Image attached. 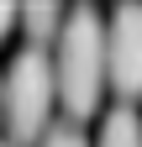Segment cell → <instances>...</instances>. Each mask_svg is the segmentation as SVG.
Listing matches in <instances>:
<instances>
[{
    "label": "cell",
    "mask_w": 142,
    "mask_h": 147,
    "mask_svg": "<svg viewBox=\"0 0 142 147\" xmlns=\"http://www.w3.org/2000/svg\"><path fill=\"white\" fill-rule=\"evenodd\" d=\"M105 63L121 105L142 95V5H116L105 16Z\"/></svg>",
    "instance_id": "3957f363"
},
{
    "label": "cell",
    "mask_w": 142,
    "mask_h": 147,
    "mask_svg": "<svg viewBox=\"0 0 142 147\" xmlns=\"http://www.w3.org/2000/svg\"><path fill=\"white\" fill-rule=\"evenodd\" d=\"M53 74H58V100L68 121H84L100 110V95L111 84V63H105V16L95 5L68 11L63 37L53 42Z\"/></svg>",
    "instance_id": "6da1fadb"
},
{
    "label": "cell",
    "mask_w": 142,
    "mask_h": 147,
    "mask_svg": "<svg viewBox=\"0 0 142 147\" xmlns=\"http://www.w3.org/2000/svg\"><path fill=\"white\" fill-rule=\"evenodd\" d=\"M58 100V74L47 47H21L5 68V131L11 147H32L47 137V116Z\"/></svg>",
    "instance_id": "7a4b0ae2"
},
{
    "label": "cell",
    "mask_w": 142,
    "mask_h": 147,
    "mask_svg": "<svg viewBox=\"0 0 142 147\" xmlns=\"http://www.w3.org/2000/svg\"><path fill=\"white\" fill-rule=\"evenodd\" d=\"M95 147H142V116L132 105H116V110H105V121H100V142Z\"/></svg>",
    "instance_id": "5b68a950"
},
{
    "label": "cell",
    "mask_w": 142,
    "mask_h": 147,
    "mask_svg": "<svg viewBox=\"0 0 142 147\" xmlns=\"http://www.w3.org/2000/svg\"><path fill=\"white\" fill-rule=\"evenodd\" d=\"M63 21H68V11H58L53 0H37V5L21 11V26H26V37H32V47L58 42V37H63Z\"/></svg>",
    "instance_id": "277c9868"
},
{
    "label": "cell",
    "mask_w": 142,
    "mask_h": 147,
    "mask_svg": "<svg viewBox=\"0 0 142 147\" xmlns=\"http://www.w3.org/2000/svg\"><path fill=\"white\" fill-rule=\"evenodd\" d=\"M5 147H11V142H5Z\"/></svg>",
    "instance_id": "9c48e42d"
},
{
    "label": "cell",
    "mask_w": 142,
    "mask_h": 147,
    "mask_svg": "<svg viewBox=\"0 0 142 147\" xmlns=\"http://www.w3.org/2000/svg\"><path fill=\"white\" fill-rule=\"evenodd\" d=\"M37 147H90V142H84V131H79L74 121H63V126H47V137Z\"/></svg>",
    "instance_id": "8992f818"
},
{
    "label": "cell",
    "mask_w": 142,
    "mask_h": 147,
    "mask_svg": "<svg viewBox=\"0 0 142 147\" xmlns=\"http://www.w3.org/2000/svg\"><path fill=\"white\" fill-rule=\"evenodd\" d=\"M16 21H21V11H16V5H0V37H5Z\"/></svg>",
    "instance_id": "52a82bcc"
},
{
    "label": "cell",
    "mask_w": 142,
    "mask_h": 147,
    "mask_svg": "<svg viewBox=\"0 0 142 147\" xmlns=\"http://www.w3.org/2000/svg\"><path fill=\"white\" fill-rule=\"evenodd\" d=\"M0 121H5V79H0Z\"/></svg>",
    "instance_id": "ba28073f"
}]
</instances>
